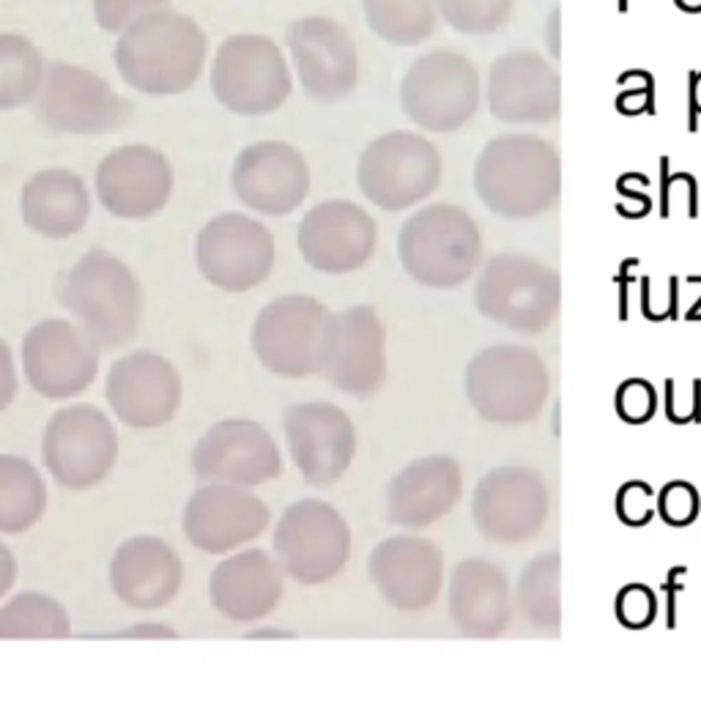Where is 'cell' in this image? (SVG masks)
Returning <instances> with one entry per match:
<instances>
[{
    "instance_id": "6da1fadb",
    "label": "cell",
    "mask_w": 701,
    "mask_h": 701,
    "mask_svg": "<svg viewBox=\"0 0 701 701\" xmlns=\"http://www.w3.org/2000/svg\"><path fill=\"white\" fill-rule=\"evenodd\" d=\"M115 69L142 96L192 91L208 64V36L192 16L159 9L126 27L113 49Z\"/></svg>"
},
{
    "instance_id": "7a4b0ae2",
    "label": "cell",
    "mask_w": 701,
    "mask_h": 701,
    "mask_svg": "<svg viewBox=\"0 0 701 701\" xmlns=\"http://www.w3.org/2000/svg\"><path fill=\"white\" fill-rule=\"evenodd\" d=\"M60 307L102 348H120L146 323V288L135 268L115 252L93 246L60 272L55 283Z\"/></svg>"
},
{
    "instance_id": "3957f363",
    "label": "cell",
    "mask_w": 701,
    "mask_h": 701,
    "mask_svg": "<svg viewBox=\"0 0 701 701\" xmlns=\"http://www.w3.org/2000/svg\"><path fill=\"white\" fill-rule=\"evenodd\" d=\"M474 189L498 217H540L562 192L559 151L535 135L493 137L476 157Z\"/></svg>"
},
{
    "instance_id": "277c9868",
    "label": "cell",
    "mask_w": 701,
    "mask_h": 701,
    "mask_svg": "<svg viewBox=\"0 0 701 701\" xmlns=\"http://www.w3.org/2000/svg\"><path fill=\"white\" fill-rule=\"evenodd\" d=\"M398 261L422 288L452 290L482 263V230L455 203L422 206L400 225Z\"/></svg>"
},
{
    "instance_id": "5b68a950",
    "label": "cell",
    "mask_w": 701,
    "mask_h": 701,
    "mask_svg": "<svg viewBox=\"0 0 701 701\" xmlns=\"http://www.w3.org/2000/svg\"><path fill=\"white\" fill-rule=\"evenodd\" d=\"M120 460L118 420L91 403L55 411L42 430V466L49 480L71 493L104 485Z\"/></svg>"
},
{
    "instance_id": "8992f818",
    "label": "cell",
    "mask_w": 701,
    "mask_h": 701,
    "mask_svg": "<svg viewBox=\"0 0 701 701\" xmlns=\"http://www.w3.org/2000/svg\"><path fill=\"white\" fill-rule=\"evenodd\" d=\"M208 82L219 107L239 118H263L294 93V74L285 53L263 33H233L217 47Z\"/></svg>"
},
{
    "instance_id": "52a82bcc",
    "label": "cell",
    "mask_w": 701,
    "mask_h": 701,
    "mask_svg": "<svg viewBox=\"0 0 701 701\" xmlns=\"http://www.w3.org/2000/svg\"><path fill=\"white\" fill-rule=\"evenodd\" d=\"M192 257L214 290L244 296L268 283L277 268V239L257 214L222 211L197 228Z\"/></svg>"
},
{
    "instance_id": "ba28073f",
    "label": "cell",
    "mask_w": 701,
    "mask_h": 701,
    "mask_svg": "<svg viewBox=\"0 0 701 701\" xmlns=\"http://www.w3.org/2000/svg\"><path fill=\"white\" fill-rule=\"evenodd\" d=\"M354 535L334 504L299 498L279 513L272 531V553L285 575L299 586H326L345 573Z\"/></svg>"
},
{
    "instance_id": "9c48e42d",
    "label": "cell",
    "mask_w": 701,
    "mask_h": 701,
    "mask_svg": "<svg viewBox=\"0 0 701 701\" xmlns=\"http://www.w3.org/2000/svg\"><path fill=\"white\" fill-rule=\"evenodd\" d=\"M466 398L493 425L537 420L551 392V376L537 350L526 345H491L466 367Z\"/></svg>"
},
{
    "instance_id": "30bf717a",
    "label": "cell",
    "mask_w": 701,
    "mask_h": 701,
    "mask_svg": "<svg viewBox=\"0 0 701 701\" xmlns=\"http://www.w3.org/2000/svg\"><path fill=\"white\" fill-rule=\"evenodd\" d=\"M441 184V153L420 131L392 129L372 137L356 159L361 197L389 214L420 206Z\"/></svg>"
},
{
    "instance_id": "8fae6325",
    "label": "cell",
    "mask_w": 701,
    "mask_h": 701,
    "mask_svg": "<svg viewBox=\"0 0 701 701\" xmlns=\"http://www.w3.org/2000/svg\"><path fill=\"white\" fill-rule=\"evenodd\" d=\"M332 310L310 294H283L257 310L250 348L257 365L283 381H307L321 370Z\"/></svg>"
},
{
    "instance_id": "7c38bea8",
    "label": "cell",
    "mask_w": 701,
    "mask_h": 701,
    "mask_svg": "<svg viewBox=\"0 0 701 701\" xmlns=\"http://www.w3.org/2000/svg\"><path fill=\"white\" fill-rule=\"evenodd\" d=\"M474 304L480 315L498 326L540 334L556 321L562 307V279L537 257L502 252L482 266Z\"/></svg>"
},
{
    "instance_id": "4fadbf2b",
    "label": "cell",
    "mask_w": 701,
    "mask_h": 701,
    "mask_svg": "<svg viewBox=\"0 0 701 701\" xmlns=\"http://www.w3.org/2000/svg\"><path fill=\"white\" fill-rule=\"evenodd\" d=\"M33 110L55 137L110 135L131 115V104L102 74L66 60L47 66Z\"/></svg>"
},
{
    "instance_id": "5bb4252c",
    "label": "cell",
    "mask_w": 701,
    "mask_h": 701,
    "mask_svg": "<svg viewBox=\"0 0 701 701\" xmlns=\"http://www.w3.org/2000/svg\"><path fill=\"white\" fill-rule=\"evenodd\" d=\"M102 345L71 318H42L20 343V370L44 400H71L99 378Z\"/></svg>"
},
{
    "instance_id": "9a60e30c",
    "label": "cell",
    "mask_w": 701,
    "mask_h": 701,
    "mask_svg": "<svg viewBox=\"0 0 701 701\" xmlns=\"http://www.w3.org/2000/svg\"><path fill=\"white\" fill-rule=\"evenodd\" d=\"M400 107L420 129L458 131L480 107V74L466 55L433 49L420 55L400 80Z\"/></svg>"
},
{
    "instance_id": "2e32d148",
    "label": "cell",
    "mask_w": 701,
    "mask_h": 701,
    "mask_svg": "<svg viewBox=\"0 0 701 701\" xmlns=\"http://www.w3.org/2000/svg\"><path fill=\"white\" fill-rule=\"evenodd\" d=\"M387 323L372 304H350L332 312L323 337L318 376L348 398H376L387 383Z\"/></svg>"
},
{
    "instance_id": "e0dca14e",
    "label": "cell",
    "mask_w": 701,
    "mask_h": 701,
    "mask_svg": "<svg viewBox=\"0 0 701 701\" xmlns=\"http://www.w3.org/2000/svg\"><path fill=\"white\" fill-rule=\"evenodd\" d=\"M110 414L131 430H159L184 405V376L153 348L126 350L104 376Z\"/></svg>"
},
{
    "instance_id": "ac0fdd59",
    "label": "cell",
    "mask_w": 701,
    "mask_h": 701,
    "mask_svg": "<svg viewBox=\"0 0 701 701\" xmlns=\"http://www.w3.org/2000/svg\"><path fill=\"white\" fill-rule=\"evenodd\" d=\"M189 463L197 482L261 487L283 476V449L263 422L225 416L200 433Z\"/></svg>"
},
{
    "instance_id": "d6986e66",
    "label": "cell",
    "mask_w": 701,
    "mask_h": 701,
    "mask_svg": "<svg viewBox=\"0 0 701 701\" xmlns=\"http://www.w3.org/2000/svg\"><path fill=\"white\" fill-rule=\"evenodd\" d=\"M283 436L296 471L310 487H332L356 460L359 433L332 400H301L283 411Z\"/></svg>"
},
{
    "instance_id": "ffe728a7",
    "label": "cell",
    "mask_w": 701,
    "mask_h": 701,
    "mask_svg": "<svg viewBox=\"0 0 701 701\" xmlns=\"http://www.w3.org/2000/svg\"><path fill=\"white\" fill-rule=\"evenodd\" d=\"M175 170L168 153L148 142H126L104 153L93 173L99 206L124 222H146L170 206Z\"/></svg>"
},
{
    "instance_id": "44dd1931",
    "label": "cell",
    "mask_w": 701,
    "mask_h": 701,
    "mask_svg": "<svg viewBox=\"0 0 701 701\" xmlns=\"http://www.w3.org/2000/svg\"><path fill=\"white\" fill-rule=\"evenodd\" d=\"M272 526V509L255 487L200 482L181 509L186 542L208 556H225L261 540Z\"/></svg>"
},
{
    "instance_id": "7402d4cb",
    "label": "cell",
    "mask_w": 701,
    "mask_h": 701,
    "mask_svg": "<svg viewBox=\"0 0 701 701\" xmlns=\"http://www.w3.org/2000/svg\"><path fill=\"white\" fill-rule=\"evenodd\" d=\"M230 189L250 214L263 219L290 217L310 197V162L285 140L246 142L230 168Z\"/></svg>"
},
{
    "instance_id": "603a6c76",
    "label": "cell",
    "mask_w": 701,
    "mask_h": 701,
    "mask_svg": "<svg viewBox=\"0 0 701 701\" xmlns=\"http://www.w3.org/2000/svg\"><path fill=\"white\" fill-rule=\"evenodd\" d=\"M378 225L365 206L345 197L318 200L296 228V250L307 268L326 277L356 274L372 261Z\"/></svg>"
},
{
    "instance_id": "cb8c5ba5",
    "label": "cell",
    "mask_w": 701,
    "mask_h": 701,
    "mask_svg": "<svg viewBox=\"0 0 701 701\" xmlns=\"http://www.w3.org/2000/svg\"><path fill=\"white\" fill-rule=\"evenodd\" d=\"M296 80L307 99L337 104L359 85V49L348 27L332 16H299L285 31Z\"/></svg>"
},
{
    "instance_id": "d4e9b609",
    "label": "cell",
    "mask_w": 701,
    "mask_h": 701,
    "mask_svg": "<svg viewBox=\"0 0 701 701\" xmlns=\"http://www.w3.org/2000/svg\"><path fill=\"white\" fill-rule=\"evenodd\" d=\"M548 509L545 482L529 466H496L476 482L471 498L476 529L496 542H526L540 535Z\"/></svg>"
},
{
    "instance_id": "484cf974",
    "label": "cell",
    "mask_w": 701,
    "mask_h": 701,
    "mask_svg": "<svg viewBox=\"0 0 701 701\" xmlns=\"http://www.w3.org/2000/svg\"><path fill=\"white\" fill-rule=\"evenodd\" d=\"M367 578L387 606L420 613L444 589V553L420 535H392L367 556Z\"/></svg>"
},
{
    "instance_id": "4316f807",
    "label": "cell",
    "mask_w": 701,
    "mask_h": 701,
    "mask_svg": "<svg viewBox=\"0 0 701 701\" xmlns=\"http://www.w3.org/2000/svg\"><path fill=\"white\" fill-rule=\"evenodd\" d=\"M184 578L181 553L157 535L126 537L107 562L110 591L131 611L168 608L184 589Z\"/></svg>"
},
{
    "instance_id": "83f0119b",
    "label": "cell",
    "mask_w": 701,
    "mask_h": 701,
    "mask_svg": "<svg viewBox=\"0 0 701 701\" xmlns=\"http://www.w3.org/2000/svg\"><path fill=\"white\" fill-rule=\"evenodd\" d=\"M285 570L266 548H239L219 556L208 575V600L233 624H257L272 617L285 597Z\"/></svg>"
},
{
    "instance_id": "f1b7e54d",
    "label": "cell",
    "mask_w": 701,
    "mask_h": 701,
    "mask_svg": "<svg viewBox=\"0 0 701 701\" xmlns=\"http://www.w3.org/2000/svg\"><path fill=\"white\" fill-rule=\"evenodd\" d=\"M463 496V471L449 455H425L405 463L387 485V520L420 531L438 524Z\"/></svg>"
},
{
    "instance_id": "f546056e",
    "label": "cell",
    "mask_w": 701,
    "mask_h": 701,
    "mask_svg": "<svg viewBox=\"0 0 701 701\" xmlns=\"http://www.w3.org/2000/svg\"><path fill=\"white\" fill-rule=\"evenodd\" d=\"M487 107L507 124H545L556 118L562 107V82L540 55L513 49L493 64Z\"/></svg>"
},
{
    "instance_id": "4dcf8cb0",
    "label": "cell",
    "mask_w": 701,
    "mask_h": 701,
    "mask_svg": "<svg viewBox=\"0 0 701 701\" xmlns=\"http://www.w3.org/2000/svg\"><path fill=\"white\" fill-rule=\"evenodd\" d=\"M93 195L85 179L69 168H42L20 189V219L47 241L74 239L91 219Z\"/></svg>"
},
{
    "instance_id": "1f68e13d",
    "label": "cell",
    "mask_w": 701,
    "mask_h": 701,
    "mask_svg": "<svg viewBox=\"0 0 701 701\" xmlns=\"http://www.w3.org/2000/svg\"><path fill=\"white\" fill-rule=\"evenodd\" d=\"M447 608L466 639H498L513 617L507 575L487 559H463L449 573Z\"/></svg>"
},
{
    "instance_id": "d6a6232c",
    "label": "cell",
    "mask_w": 701,
    "mask_h": 701,
    "mask_svg": "<svg viewBox=\"0 0 701 701\" xmlns=\"http://www.w3.org/2000/svg\"><path fill=\"white\" fill-rule=\"evenodd\" d=\"M49 507V487L33 460L0 452V537L27 535Z\"/></svg>"
},
{
    "instance_id": "836d02e7",
    "label": "cell",
    "mask_w": 701,
    "mask_h": 701,
    "mask_svg": "<svg viewBox=\"0 0 701 701\" xmlns=\"http://www.w3.org/2000/svg\"><path fill=\"white\" fill-rule=\"evenodd\" d=\"M71 633L69 608L49 591L22 589L0 602V641H66Z\"/></svg>"
},
{
    "instance_id": "e575fe53",
    "label": "cell",
    "mask_w": 701,
    "mask_h": 701,
    "mask_svg": "<svg viewBox=\"0 0 701 701\" xmlns=\"http://www.w3.org/2000/svg\"><path fill=\"white\" fill-rule=\"evenodd\" d=\"M44 55L22 33H0V113L22 110L42 91Z\"/></svg>"
},
{
    "instance_id": "d590c367",
    "label": "cell",
    "mask_w": 701,
    "mask_h": 701,
    "mask_svg": "<svg viewBox=\"0 0 701 701\" xmlns=\"http://www.w3.org/2000/svg\"><path fill=\"white\" fill-rule=\"evenodd\" d=\"M518 602L526 622L542 633L562 628V556L559 551L531 559L518 578Z\"/></svg>"
},
{
    "instance_id": "8d00e7d4",
    "label": "cell",
    "mask_w": 701,
    "mask_h": 701,
    "mask_svg": "<svg viewBox=\"0 0 701 701\" xmlns=\"http://www.w3.org/2000/svg\"><path fill=\"white\" fill-rule=\"evenodd\" d=\"M367 27L394 47H414L436 31V0H361Z\"/></svg>"
},
{
    "instance_id": "74e56055",
    "label": "cell",
    "mask_w": 701,
    "mask_h": 701,
    "mask_svg": "<svg viewBox=\"0 0 701 701\" xmlns=\"http://www.w3.org/2000/svg\"><path fill=\"white\" fill-rule=\"evenodd\" d=\"M444 20L460 33H491L509 16L513 0H436Z\"/></svg>"
},
{
    "instance_id": "f35d334b",
    "label": "cell",
    "mask_w": 701,
    "mask_h": 701,
    "mask_svg": "<svg viewBox=\"0 0 701 701\" xmlns=\"http://www.w3.org/2000/svg\"><path fill=\"white\" fill-rule=\"evenodd\" d=\"M159 9H168V0H93V20L102 31L120 36L126 27Z\"/></svg>"
},
{
    "instance_id": "ab89813d",
    "label": "cell",
    "mask_w": 701,
    "mask_h": 701,
    "mask_svg": "<svg viewBox=\"0 0 701 701\" xmlns=\"http://www.w3.org/2000/svg\"><path fill=\"white\" fill-rule=\"evenodd\" d=\"M699 491L690 482L674 480L657 493V515L671 526H688L699 515Z\"/></svg>"
},
{
    "instance_id": "60d3db41",
    "label": "cell",
    "mask_w": 701,
    "mask_h": 701,
    "mask_svg": "<svg viewBox=\"0 0 701 701\" xmlns=\"http://www.w3.org/2000/svg\"><path fill=\"white\" fill-rule=\"evenodd\" d=\"M613 611L617 619L630 630H641L646 624H652L657 613V600L655 591L644 584H628L619 589L617 602H613Z\"/></svg>"
},
{
    "instance_id": "b9f144b4",
    "label": "cell",
    "mask_w": 701,
    "mask_h": 701,
    "mask_svg": "<svg viewBox=\"0 0 701 701\" xmlns=\"http://www.w3.org/2000/svg\"><path fill=\"white\" fill-rule=\"evenodd\" d=\"M613 403H617V414L622 416L624 422L641 425V422H646L652 414H655V405H657L655 387L641 381V378H630V381H624L622 387L617 389Z\"/></svg>"
},
{
    "instance_id": "7bdbcfd3",
    "label": "cell",
    "mask_w": 701,
    "mask_h": 701,
    "mask_svg": "<svg viewBox=\"0 0 701 701\" xmlns=\"http://www.w3.org/2000/svg\"><path fill=\"white\" fill-rule=\"evenodd\" d=\"M652 496H655V491H652L646 482H628L617 496L619 518H622L630 507H635V526H644L646 520H652V515L657 513V509L652 507Z\"/></svg>"
},
{
    "instance_id": "ee69618b",
    "label": "cell",
    "mask_w": 701,
    "mask_h": 701,
    "mask_svg": "<svg viewBox=\"0 0 701 701\" xmlns=\"http://www.w3.org/2000/svg\"><path fill=\"white\" fill-rule=\"evenodd\" d=\"M20 359L14 356L11 345L0 337V414L14 405L16 394H20Z\"/></svg>"
},
{
    "instance_id": "f6af8a7d",
    "label": "cell",
    "mask_w": 701,
    "mask_h": 701,
    "mask_svg": "<svg viewBox=\"0 0 701 701\" xmlns=\"http://www.w3.org/2000/svg\"><path fill=\"white\" fill-rule=\"evenodd\" d=\"M113 639H179V630L164 622H135L124 630H115Z\"/></svg>"
},
{
    "instance_id": "bcb514c9",
    "label": "cell",
    "mask_w": 701,
    "mask_h": 701,
    "mask_svg": "<svg viewBox=\"0 0 701 701\" xmlns=\"http://www.w3.org/2000/svg\"><path fill=\"white\" fill-rule=\"evenodd\" d=\"M16 581H20V562H16V553L0 540V602L14 591Z\"/></svg>"
},
{
    "instance_id": "7dc6e473",
    "label": "cell",
    "mask_w": 701,
    "mask_h": 701,
    "mask_svg": "<svg viewBox=\"0 0 701 701\" xmlns=\"http://www.w3.org/2000/svg\"><path fill=\"white\" fill-rule=\"evenodd\" d=\"M294 630H261L252 624V630L246 633V639H294Z\"/></svg>"
},
{
    "instance_id": "c3c4849f",
    "label": "cell",
    "mask_w": 701,
    "mask_h": 701,
    "mask_svg": "<svg viewBox=\"0 0 701 701\" xmlns=\"http://www.w3.org/2000/svg\"><path fill=\"white\" fill-rule=\"evenodd\" d=\"M690 107L696 115L701 113V74L690 77Z\"/></svg>"
}]
</instances>
